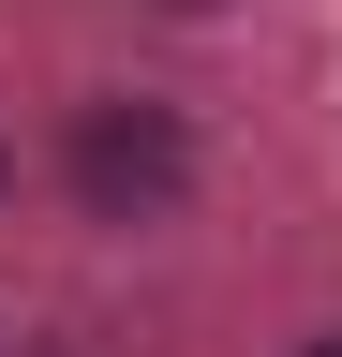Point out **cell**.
<instances>
[{"label": "cell", "instance_id": "1", "mask_svg": "<svg viewBox=\"0 0 342 357\" xmlns=\"http://www.w3.org/2000/svg\"><path fill=\"white\" fill-rule=\"evenodd\" d=\"M75 178H90L104 208H149V194H179V134H164V119H90Z\"/></svg>", "mask_w": 342, "mask_h": 357}, {"label": "cell", "instance_id": "2", "mask_svg": "<svg viewBox=\"0 0 342 357\" xmlns=\"http://www.w3.org/2000/svg\"><path fill=\"white\" fill-rule=\"evenodd\" d=\"M313 357H342V342H313Z\"/></svg>", "mask_w": 342, "mask_h": 357}]
</instances>
